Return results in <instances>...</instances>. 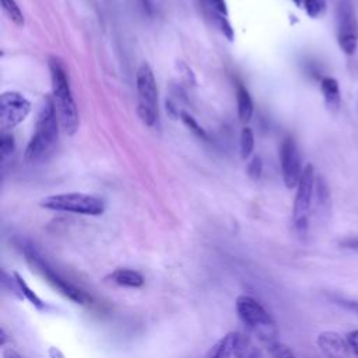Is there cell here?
Returning <instances> with one entry per match:
<instances>
[{
  "label": "cell",
  "instance_id": "cell-23",
  "mask_svg": "<svg viewBox=\"0 0 358 358\" xmlns=\"http://www.w3.org/2000/svg\"><path fill=\"white\" fill-rule=\"evenodd\" d=\"M15 143L14 137L10 133H1L0 137V152H1V159H6L8 155L14 152Z\"/></svg>",
  "mask_w": 358,
  "mask_h": 358
},
{
  "label": "cell",
  "instance_id": "cell-4",
  "mask_svg": "<svg viewBox=\"0 0 358 358\" xmlns=\"http://www.w3.org/2000/svg\"><path fill=\"white\" fill-rule=\"evenodd\" d=\"M235 309L243 324L252 330L264 344L278 340V329L264 306L250 295H239Z\"/></svg>",
  "mask_w": 358,
  "mask_h": 358
},
{
  "label": "cell",
  "instance_id": "cell-26",
  "mask_svg": "<svg viewBox=\"0 0 358 358\" xmlns=\"http://www.w3.org/2000/svg\"><path fill=\"white\" fill-rule=\"evenodd\" d=\"M345 341L348 344V348L352 351V354L355 357H358V329L352 330V331H348L347 337H345Z\"/></svg>",
  "mask_w": 358,
  "mask_h": 358
},
{
  "label": "cell",
  "instance_id": "cell-14",
  "mask_svg": "<svg viewBox=\"0 0 358 358\" xmlns=\"http://www.w3.org/2000/svg\"><path fill=\"white\" fill-rule=\"evenodd\" d=\"M320 90L327 109L330 112H337L341 105V94L337 80L333 77H323L320 81Z\"/></svg>",
  "mask_w": 358,
  "mask_h": 358
},
{
  "label": "cell",
  "instance_id": "cell-32",
  "mask_svg": "<svg viewBox=\"0 0 358 358\" xmlns=\"http://www.w3.org/2000/svg\"><path fill=\"white\" fill-rule=\"evenodd\" d=\"M6 343H7V333H6L4 327H1V329H0V345L4 347Z\"/></svg>",
  "mask_w": 358,
  "mask_h": 358
},
{
  "label": "cell",
  "instance_id": "cell-6",
  "mask_svg": "<svg viewBox=\"0 0 358 358\" xmlns=\"http://www.w3.org/2000/svg\"><path fill=\"white\" fill-rule=\"evenodd\" d=\"M41 206L46 210L53 211H64L74 213L81 215H101L105 211V203L102 199L80 193V192H69V193H57L46 196L41 200Z\"/></svg>",
  "mask_w": 358,
  "mask_h": 358
},
{
  "label": "cell",
  "instance_id": "cell-9",
  "mask_svg": "<svg viewBox=\"0 0 358 358\" xmlns=\"http://www.w3.org/2000/svg\"><path fill=\"white\" fill-rule=\"evenodd\" d=\"M31 112V102L17 91H6L0 96V129L7 133L18 126Z\"/></svg>",
  "mask_w": 358,
  "mask_h": 358
},
{
  "label": "cell",
  "instance_id": "cell-3",
  "mask_svg": "<svg viewBox=\"0 0 358 358\" xmlns=\"http://www.w3.org/2000/svg\"><path fill=\"white\" fill-rule=\"evenodd\" d=\"M49 71L52 81V98L57 110L60 126L66 134L73 136L78 130L80 117L71 94L67 73L62 63L56 59H50Z\"/></svg>",
  "mask_w": 358,
  "mask_h": 358
},
{
  "label": "cell",
  "instance_id": "cell-1",
  "mask_svg": "<svg viewBox=\"0 0 358 358\" xmlns=\"http://www.w3.org/2000/svg\"><path fill=\"white\" fill-rule=\"evenodd\" d=\"M59 123L60 122L53 98L48 96L45 98L38 113L34 134L25 147L24 159L27 162H38L50 152L59 137Z\"/></svg>",
  "mask_w": 358,
  "mask_h": 358
},
{
  "label": "cell",
  "instance_id": "cell-5",
  "mask_svg": "<svg viewBox=\"0 0 358 358\" xmlns=\"http://www.w3.org/2000/svg\"><path fill=\"white\" fill-rule=\"evenodd\" d=\"M137 90V115L140 120L152 127L158 119V88L148 63H141L136 73Z\"/></svg>",
  "mask_w": 358,
  "mask_h": 358
},
{
  "label": "cell",
  "instance_id": "cell-2",
  "mask_svg": "<svg viewBox=\"0 0 358 358\" xmlns=\"http://www.w3.org/2000/svg\"><path fill=\"white\" fill-rule=\"evenodd\" d=\"M17 245L22 252V255L25 256V260L29 263V266L35 271H38L45 278V281L49 282L63 296L80 305H85L92 301V298L85 291L76 287L73 282H70L63 275H60L45 259V256L41 253V250L36 248L35 243H32L28 239H18Z\"/></svg>",
  "mask_w": 358,
  "mask_h": 358
},
{
  "label": "cell",
  "instance_id": "cell-18",
  "mask_svg": "<svg viewBox=\"0 0 358 358\" xmlns=\"http://www.w3.org/2000/svg\"><path fill=\"white\" fill-rule=\"evenodd\" d=\"M1 7L3 11L7 14V17L18 27H21L24 24V15L22 11L20 10L18 4L15 3V0H1Z\"/></svg>",
  "mask_w": 358,
  "mask_h": 358
},
{
  "label": "cell",
  "instance_id": "cell-27",
  "mask_svg": "<svg viewBox=\"0 0 358 358\" xmlns=\"http://www.w3.org/2000/svg\"><path fill=\"white\" fill-rule=\"evenodd\" d=\"M341 248H345V249H352V250H358V238H348V239H344L343 242H340Z\"/></svg>",
  "mask_w": 358,
  "mask_h": 358
},
{
  "label": "cell",
  "instance_id": "cell-13",
  "mask_svg": "<svg viewBox=\"0 0 358 358\" xmlns=\"http://www.w3.org/2000/svg\"><path fill=\"white\" fill-rule=\"evenodd\" d=\"M239 333H228L224 337H221L203 358H231L235 355V347L238 341Z\"/></svg>",
  "mask_w": 358,
  "mask_h": 358
},
{
  "label": "cell",
  "instance_id": "cell-31",
  "mask_svg": "<svg viewBox=\"0 0 358 358\" xmlns=\"http://www.w3.org/2000/svg\"><path fill=\"white\" fill-rule=\"evenodd\" d=\"M243 358H262V355H260L259 350L253 348V350H250V351H249Z\"/></svg>",
  "mask_w": 358,
  "mask_h": 358
},
{
  "label": "cell",
  "instance_id": "cell-29",
  "mask_svg": "<svg viewBox=\"0 0 358 358\" xmlns=\"http://www.w3.org/2000/svg\"><path fill=\"white\" fill-rule=\"evenodd\" d=\"M48 354H49V358H66V357L63 355V352H62L59 348H56V347H50L49 351H48Z\"/></svg>",
  "mask_w": 358,
  "mask_h": 358
},
{
  "label": "cell",
  "instance_id": "cell-12",
  "mask_svg": "<svg viewBox=\"0 0 358 358\" xmlns=\"http://www.w3.org/2000/svg\"><path fill=\"white\" fill-rule=\"evenodd\" d=\"M105 282L119 285V287H126V288H140L144 284V277L141 273L133 270V268H126L120 267L105 275Z\"/></svg>",
  "mask_w": 358,
  "mask_h": 358
},
{
  "label": "cell",
  "instance_id": "cell-19",
  "mask_svg": "<svg viewBox=\"0 0 358 358\" xmlns=\"http://www.w3.org/2000/svg\"><path fill=\"white\" fill-rule=\"evenodd\" d=\"M180 120L183 122V124H185L194 136H197L199 138L206 140V141L208 140V134L206 133V130L197 123V120H196L190 113L182 110V112H180Z\"/></svg>",
  "mask_w": 358,
  "mask_h": 358
},
{
  "label": "cell",
  "instance_id": "cell-34",
  "mask_svg": "<svg viewBox=\"0 0 358 358\" xmlns=\"http://www.w3.org/2000/svg\"><path fill=\"white\" fill-rule=\"evenodd\" d=\"M294 3L298 6V7H301L302 6V3H301V0H294Z\"/></svg>",
  "mask_w": 358,
  "mask_h": 358
},
{
  "label": "cell",
  "instance_id": "cell-10",
  "mask_svg": "<svg viewBox=\"0 0 358 358\" xmlns=\"http://www.w3.org/2000/svg\"><path fill=\"white\" fill-rule=\"evenodd\" d=\"M280 164H281V173H282L284 185L288 189L296 187L303 168H302L298 145L292 137H287L281 143Z\"/></svg>",
  "mask_w": 358,
  "mask_h": 358
},
{
  "label": "cell",
  "instance_id": "cell-22",
  "mask_svg": "<svg viewBox=\"0 0 358 358\" xmlns=\"http://www.w3.org/2000/svg\"><path fill=\"white\" fill-rule=\"evenodd\" d=\"M206 13H218L228 17V7L225 0H200Z\"/></svg>",
  "mask_w": 358,
  "mask_h": 358
},
{
  "label": "cell",
  "instance_id": "cell-7",
  "mask_svg": "<svg viewBox=\"0 0 358 358\" xmlns=\"http://www.w3.org/2000/svg\"><path fill=\"white\" fill-rule=\"evenodd\" d=\"M336 32L340 49L352 55L358 46V18L350 0H338L337 3Z\"/></svg>",
  "mask_w": 358,
  "mask_h": 358
},
{
  "label": "cell",
  "instance_id": "cell-17",
  "mask_svg": "<svg viewBox=\"0 0 358 358\" xmlns=\"http://www.w3.org/2000/svg\"><path fill=\"white\" fill-rule=\"evenodd\" d=\"M255 148V134L253 130L248 126H245L241 131L239 137V150H241V157L242 159H248Z\"/></svg>",
  "mask_w": 358,
  "mask_h": 358
},
{
  "label": "cell",
  "instance_id": "cell-11",
  "mask_svg": "<svg viewBox=\"0 0 358 358\" xmlns=\"http://www.w3.org/2000/svg\"><path fill=\"white\" fill-rule=\"evenodd\" d=\"M316 344L324 358H350L348 344L337 331H322L316 338Z\"/></svg>",
  "mask_w": 358,
  "mask_h": 358
},
{
  "label": "cell",
  "instance_id": "cell-28",
  "mask_svg": "<svg viewBox=\"0 0 358 358\" xmlns=\"http://www.w3.org/2000/svg\"><path fill=\"white\" fill-rule=\"evenodd\" d=\"M3 358H22L14 348H11V347H7V348H4V351H3Z\"/></svg>",
  "mask_w": 358,
  "mask_h": 358
},
{
  "label": "cell",
  "instance_id": "cell-16",
  "mask_svg": "<svg viewBox=\"0 0 358 358\" xmlns=\"http://www.w3.org/2000/svg\"><path fill=\"white\" fill-rule=\"evenodd\" d=\"M13 277H14V280H15V282H17V285H18L21 294H22V296H24L25 299H28V302H29L34 308H36L38 310L46 309V303L29 288V285L27 284V281L22 278V275H21L18 271H14V273H13Z\"/></svg>",
  "mask_w": 358,
  "mask_h": 358
},
{
  "label": "cell",
  "instance_id": "cell-15",
  "mask_svg": "<svg viewBox=\"0 0 358 358\" xmlns=\"http://www.w3.org/2000/svg\"><path fill=\"white\" fill-rule=\"evenodd\" d=\"M236 102H238V117L242 123H248L253 116V101L249 91L238 84L236 87Z\"/></svg>",
  "mask_w": 358,
  "mask_h": 358
},
{
  "label": "cell",
  "instance_id": "cell-25",
  "mask_svg": "<svg viewBox=\"0 0 358 358\" xmlns=\"http://www.w3.org/2000/svg\"><path fill=\"white\" fill-rule=\"evenodd\" d=\"M176 69H178L179 74L182 76L183 81H186L187 84H192V85L196 83L194 74H193V71L190 70V67H189L187 64H185L183 62H178V63H176Z\"/></svg>",
  "mask_w": 358,
  "mask_h": 358
},
{
  "label": "cell",
  "instance_id": "cell-30",
  "mask_svg": "<svg viewBox=\"0 0 358 358\" xmlns=\"http://www.w3.org/2000/svg\"><path fill=\"white\" fill-rule=\"evenodd\" d=\"M340 305L351 309V310H355L358 313V302H354V301H340Z\"/></svg>",
  "mask_w": 358,
  "mask_h": 358
},
{
  "label": "cell",
  "instance_id": "cell-24",
  "mask_svg": "<svg viewBox=\"0 0 358 358\" xmlns=\"http://www.w3.org/2000/svg\"><path fill=\"white\" fill-rule=\"evenodd\" d=\"M262 172H263V162H262V158L259 155L253 157L249 162H248V166H246V173L250 179L253 180H257L260 179L262 176Z\"/></svg>",
  "mask_w": 358,
  "mask_h": 358
},
{
  "label": "cell",
  "instance_id": "cell-21",
  "mask_svg": "<svg viewBox=\"0 0 358 358\" xmlns=\"http://www.w3.org/2000/svg\"><path fill=\"white\" fill-rule=\"evenodd\" d=\"M266 345H267V350H268V352L273 358H296V355L287 345L280 343L278 340L271 341Z\"/></svg>",
  "mask_w": 358,
  "mask_h": 358
},
{
  "label": "cell",
  "instance_id": "cell-20",
  "mask_svg": "<svg viewBox=\"0 0 358 358\" xmlns=\"http://www.w3.org/2000/svg\"><path fill=\"white\" fill-rule=\"evenodd\" d=\"M301 3L310 18H319L326 11V0H301Z\"/></svg>",
  "mask_w": 358,
  "mask_h": 358
},
{
  "label": "cell",
  "instance_id": "cell-8",
  "mask_svg": "<svg viewBox=\"0 0 358 358\" xmlns=\"http://www.w3.org/2000/svg\"><path fill=\"white\" fill-rule=\"evenodd\" d=\"M315 192V169L313 165L308 164L303 166L301 179L296 186V193L294 199L292 221L299 232H305L308 228V215L310 211L312 200Z\"/></svg>",
  "mask_w": 358,
  "mask_h": 358
},
{
  "label": "cell",
  "instance_id": "cell-33",
  "mask_svg": "<svg viewBox=\"0 0 358 358\" xmlns=\"http://www.w3.org/2000/svg\"><path fill=\"white\" fill-rule=\"evenodd\" d=\"M143 1V6L145 7H150V0H141Z\"/></svg>",
  "mask_w": 358,
  "mask_h": 358
}]
</instances>
